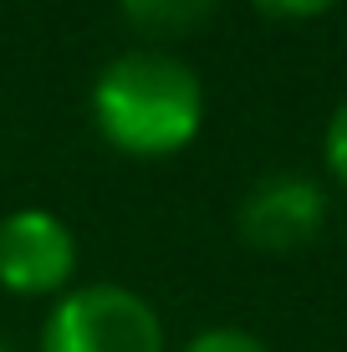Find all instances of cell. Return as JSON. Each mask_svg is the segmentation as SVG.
I'll return each mask as SVG.
<instances>
[{"mask_svg":"<svg viewBox=\"0 0 347 352\" xmlns=\"http://www.w3.org/2000/svg\"><path fill=\"white\" fill-rule=\"evenodd\" d=\"M220 6L225 0H117V16L133 36H143V46H169L179 36L205 31Z\"/></svg>","mask_w":347,"mask_h":352,"instance_id":"obj_5","label":"cell"},{"mask_svg":"<svg viewBox=\"0 0 347 352\" xmlns=\"http://www.w3.org/2000/svg\"><path fill=\"white\" fill-rule=\"evenodd\" d=\"M92 128L128 159H174L205 128V77L169 46H128L92 77Z\"/></svg>","mask_w":347,"mask_h":352,"instance_id":"obj_1","label":"cell"},{"mask_svg":"<svg viewBox=\"0 0 347 352\" xmlns=\"http://www.w3.org/2000/svg\"><path fill=\"white\" fill-rule=\"evenodd\" d=\"M0 352H16V342H10V337H5V332H0Z\"/></svg>","mask_w":347,"mask_h":352,"instance_id":"obj_9","label":"cell"},{"mask_svg":"<svg viewBox=\"0 0 347 352\" xmlns=\"http://www.w3.org/2000/svg\"><path fill=\"white\" fill-rule=\"evenodd\" d=\"M77 276V235L56 210L0 214V286L10 296H62Z\"/></svg>","mask_w":347,"mask_h":352,"instance_id":"obj_4","label":"cell"},{"mask_svg":"<svg viewBox=\"0 0 347 352\" xmlns=\"http://www.w3.org/2000/svg\"><path fill=\"white\" fill-rule=\"evenodd\" d=\"M41 352H169L164 317L123 281L67 286L46 307Z\"/></svg>","mask_w":347,"mask_h":352,"instance_id":"obj_2","label":"cell"},{"mask_svg":"<svg viewBox=\"0 0 347 352\" xmlns=\"http://www.w3.org/2000/svg\"><path fill=\"white\" fill-rule=\"evenodd\" d=\"M322 159H327V174L347 189V97L332 107L327 128H322Z\"/></svg>","mask_w":347,"mask_h":352,"instance_id":"obj_7","label":"cell"},{"mask_svg":"<svg viewBox=\"0 0 347 352\" xmlns=\"http://www.w3.org/2000/svg\"><path fill=\"white\" fill-rule=\"evenodd\" d=\"M179 352H271L266 337L245 332V327H205V332H194Z\"/></svg>","mask_w":347,"mask_h":352,"instance_id":"obj_6","label":"cell"},{"mask_svg":"<svg viewBox=\"0 0 347 352\" xmlns=\"http://www.w3.org/2000/svg\"><path fill=\"white\" fill-rule=\"evenodd\" d=\"M327 225V184L302 168H266L235 204V235L260 256H291Z\"/></svg>","mask_w":347,"mask_h":352,"instance_id":"obj_3","label":"cell"},{"mask_svg":"<svg viewBox=\"0 0 347 352\" xmlns=\"http://www.w3.org/2000/svg\"><path fill=\"white\" fill-rule=\"evenodd\" d=\"M250 6L276 21H312V16H327L337 0H250Z\"/></svg>","mask_w":347,"mask_h":352,"instance_id":"obj_8","label":"cell"}]
</instances>
